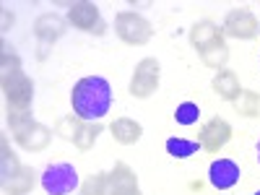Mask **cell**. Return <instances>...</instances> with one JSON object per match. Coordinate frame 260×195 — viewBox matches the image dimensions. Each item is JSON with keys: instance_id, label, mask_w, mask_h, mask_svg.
<instances>
[{"instance_id": "6da1fadb", "label": "cell", "mask_w": 260, "mask_h": 195, "mask_svg": "<svg viewBox=\"0 0 260 195\" xmlns=\"http://www.w3.org/2000/svg\"><path fill=\"white\" fill-rule=\"evenodd\" d=\"M71 107L73 115L83 122H99L112 110V86L102 76H83L73 83L71 91Z\"/></svg>"}, {"instance_id": "7a4b0ae2", "label": "cell", "mask_w": 260, "mask_h": 195, "mask_svg": "<svg viewBox=\"0 0 260 195\" xmlns=\"http://www.w3.org/2000/svg\"><path fill=\"white\" fill-rule=\"evenodd\" d=\"M115 34L130 47H143L154 39V26H151L148 18H143L136 11H120L115 16Z\"/></svg>"}, {"instance_id": "3957f363", "label": "cell", "mask_w": 260, "mask_h": 195, "mask_svg": "<svg viewBox=\"0 0 260 195\" xmlns=\"http://www.w3.org/2000/svg\"><path fill=\"white\" fill-rule=\"evenodd\" d=\"M159 83H161V65L156 57H143L136 62L133 76H130V86L127 91L133 99H148L159 91Z\"/></svg>"}, {"instance_id": "277c9868", "label": "cell", "mask_w": 260, "mask_h": 195, "mask_svg": "<svg viewBox=\"0 0 260 195\" xmlns=\"http://www.w3.org/2000/svg\"><path fill=\"white\" fill-rule=\"evenodd\" d=\"M39 182H42V190H45L47 195H71L73 190L81 187L78 172H76V167L68 164V161L47 164L45 172L39 175Z\"/></svg>"}, {"instance_id": "5b68a950", "label": "cell", "mask_w": 260, "mask_h": 195, "mask_svg": "<svg viewBox=\"0 0 260 195\" xmlns=\"http://www.w3.org/2000/svg\"><path fill=\"white\" fill-rule=\"evenodd\" d=\"M65 21H68V26H73L78 31H86V34L102 37L107 31V24L102 21L99 6L91 3V0H73V3L68 6V13H65Z\"/></svg>"}, {"instance_id": "8992f818", "label": "cell", "mask_w": 260, "mask_h": 195, "mask_svg": "<svg viewBox=\"0 0 260 195\" xmlns=\"http://www.w3.org/2000/svg\"><path fill=\"white\" fill-rule=\"evenodd\" d=\"M65 31H68V21H65L62 16L57 13H42L37 21H34V37L39 42V60H47L50 55V47L55 45L57 39L65 37Z\"/></svg>"}, {"instance_id": "52a82bcc", "label": "cell", "mask_w": 260, "mask_h": 195, "mask_svg": "<svg viewBox=\"0 0 260 195\" xmlns=\"http://www.w3.org/2000/svg\"><path fill=\"white\" fill-rule=\"evenodd\" d=\"M221 29H224V37H229V39L250 42V39H255L260 34V21L247 8H232L226 13V18H224Z\"/></svg>"}, {"instance_id": "ba28073f", "label": "cell", "mask_w": 260, "mask_h": 195, "mask_svg": "<svg viewBox=\"0 0 260 195\" xmlns=\"http://www.w3.org/2000/svg\"><path fill=\"white\" fill-rule=\"evenodd\" d=\"M232 136H234V127L224 120V117H208L203 125H201V130H198V143H201V148L206 151V154H219V151L232 141Z\"/></svg>"}, {"instance_id": "9c48e42d", "label": "cell", "mask_w": 260, "mask_h": 195, "mask_svg": "<svg viewBox=\"0 0 260 195\" xmlns=\"http://www.w3.org/2000/svg\"><path fill=\"white\" fill-rule=\"evenodd\" d=\"M3 89V96L8 102V107H21V110H29L31 102H34V81L21 71L16 76H11L8 81L0 83Z\"/></svg>"}, {"instance_id": "30bf717a", "label": "cell", "mask_w": 260, "mask_h": 195, "mask_svg": "<svg viewBox=\"0 0 260 195\" xmlns=\"http://www.w3.org/2000/svg\"><path fill=\"white\" fill-rule=\"evenodd\" d=\"M107 175H110V195H143L138 185V175L130 164L115 161V167Z\"/></svg>"}, {"instance_id": "8fae6325", "label": "cell", "mask_w": 260, "mask_h": 195, "mask_svg": "<svg viewBox=\"0 0 260 195\" xmlns=\"http://www.w3.org/2000/svg\"><path fill=\"white\" fill-rule=\"evenodd\" d=\"M190 45L198 50V52H206L216 45H226L224 42V29L213 21L203 18V21H195L190 26Z\"/></svg>"}, {"instance_id": "7c38bea8", "label": "cell", "mask_w": 260, "mask_h": 195, "mask_svg": "<svg viewBox=\"0 0 260 195\" xmlns=\"http://www.w3.org/2000/svg\"><path fill=\"white\" fill-rule=\"evenodd\" d=\"M240 164L232 159H213L208 167V182L213 190H232L240 182Z\"/></svg>"}, {"instance_id": "4fadbf2b", "label": "cell", "mask_w": 260, "mask_h": 195, "mask_svg": "<svg viewBox=\"0 0 260 195\" xmlns=\"http://www.w3.org/2000/svg\"><path fill=\"white\" fill-rule=\"evenodd\" d=\"M211 89H213V94L219 96V99L232 102V104L240 99V94L245 91V89H242V83H240V78H237V73H234V71H226V68L213 76Z\"/></svg>"}, {"instance_id": "5bb4252c", "label": "cell", "mask_w": 260, "mask_h": 195, "mask_svg": "<svg viewBox=\"0 0 260 195\" xmlns=\"http://www.w3.org/2000/svg\"><path fill=\"white\" fill-rule=\"evenodd\" d=\"M52 133H55V130H50L47 125L34 122L29 130H24L21 136H16V143L24 148V151H31V154H37V151H45V148L50 146Z\"/></svg>"}, {"instance_id": "9a60e30c", "label": "cell", "mask_w": 260, "mask_h": 195, "mask_svg": "<svg viewBox=\"0 0 260 195\" xmlns=\"http://www.w3.org/2000/svg\"><path fill=\"white\" fill-rule=\"evenodd\" d=\"M110 133L120 146H133L143 138V125L133 117H115L110 125Z\"/></svg>"}, {"instance_id": "2e32d148", "label": "cell", "mask_w": 260, "mask_h": 195, "mask_svg": "<svg viewBox=\"0 0 260 195\" xmlns=\"http://www.w3.org/2000/svg\"><path fill=\"white\" fill-rule=\"evenodd\" d=\"M34 185H37V172L31 167H21L8 182H3V192L6 195H29L34 190Z\"/></svg>"}, {"instance_id": "e0dca14e", "label": "cell", "mask_w": 260, "mask_h": 195, "mask_svg": "<svg viewBox=\"0 0 260 195\" xmlns=\"http://www.w3.org/2000/svg\"><path fill=\"white\" fill-rule=\"evenodd\" d=\"M0 83L3 81H8L11 76H16V73H21V57L13 52V47L8 45V39L3 37V42H0Z\"/></svg>"}, {"instance_id": "ac0fdd59", "label": "cell", "mask_w": 260, "mask_h": 195, "mask_svg": "<svg viewBox=\"0 0 260 195\" xmlns=\"http://www.w3.org/2000/svg\"><path fill=\"white\" fill-rule=\"evenodd\" d=\"M164 148H167V154L172 159H190V156H195L201 151V143L198 141H190V138L172 136V138H167Z\"/></svg>"}, {"instance_id": "d6986e66", "label": "cell", "mask_w": 260, "mask_h": 195, "mask_svg": "<svg viewBox=\"0 0 260 195\" xmlns=\"http://www.w3.org/2000/svg\"><path fill=\"white\" fill-rule=\"evenodd\" d=\"M6 122H8L11 133H13V138H16V136L24 133V130H29L37 120H34V115H31V107H29V110H21V107H8Z\"/></svg>"}, {"instance_id": "ffe728a7", "label": "cell", "mask_w": 260, "mask_h": 195, "mask_svg": "<svg viewBox=\"0 0 260 195\" xmlns=\"http://www.w3.org/2000/svg\"><path fill=\"white\" fill-rule=\"evenodd\" d=\"M21 167H24V164L18 161V156L13 154L11 146H8V138L3 136V138H0V180L8 182V180L16 175V172H18Z\"/></svg>"}, {"instance_id": "44dd1931", "label": "cell", "mask_w": 260, "mask_h": 195, "mask_svg": "<svg viewBox=\"0 0 260 195\" xmlns=\"http://www.w3.org/2000/svg\"><path fill=\"white\" fill-rule=\"evenodd\" d=\"M102 130H104L102 122H83L81 130H78V136H76V141H73V146H76L78 151H91L94 143L99 141Z\"/></svg>"}, {"instance_id": "7402d4cb", "label": "cell", "mask_w": 260, "mask_h": 195, "mask_svg": "<svg viewBox=\"0 0 260 195\" xmlns=\"http://www.w3.org/2000/svg\"><path fill=\"white\" fill-rule=\"evenodd\" d=\"M78 195H110V175L96 172V175L86 177L78 187Z\"/></svg>"}, {"instance_id": "603a6c76", "label": "cell", "mask_w": 260, "mask_h": 195, "mask_svg": "<svg viewBox=\"0 0 260 195\" xmlns=\"http://www.w3.org/2000/svg\"><path fill=\"white\" fill-rule=\"evenodd\" d=\"M234 110L242 117H255L260 120V94L257 91H242L240 99L234 102Z\"/></svg>"}, {"instance_id": "cb8c5ba5", "label": "cell", "mask_w": 260, "mask_h": 195, "mask_svg": "<svg viewBox=\"0 0 260 195\" xmlns=\"http://www.w3.org/2000/svg\"><path fill=\"white\" fill-rule=\"evenodd\" d=\"M201 60H203L206 68H211V71L219 73V71L226 68V62H229V47H226V45H216V47L201 52Z\"/></svg>"}, {"instance_id": "d4e9b609", "label": "cell", "mask_w": 260, "mask_h": 195, "mask_svg": "<svg viewBox=\"0 0 260 195\" xmlns=\"http://www.w3.org/2000/svg\"><path fill=\"white\" fill-rule=\"evenodd\" d=\"M81 125H83V120L81 117H76L73 112L71 115H62L57 122H55V136L57 138H62V141H76V136H78V130H81Z\"/></svg>"}, {"instance_id": "484cf974", "label": "cell", "mask_w": 260, "mask_h": 195, "mask_svg": "<svg viewBox=\"0 0 260 195\" xmlns=\"http://www.w3.org/2000/svg\"><path fill=\"white\" fill-rule=\"evenodd\" d=\"M175 120H177V125H182V127L195 125V122L201 120V107L195 104V102H182L177 110H175Z\"/></svg>"}, {"instance_id": "4316f807", "label": "cell", "mask_w": 260, "mask_h": 195, "mask_svg": "<svg viewBox=\"0 0 260 195\" xmlns=\"http://www.w3.org/2000/svg\"><path fill=\"white\" fill-rule=\"evenodd\" d=\"M13 21H16V16L3 6V8H0V29H3V31H8L11 26H13Z\"/></svg>"}, {"instance_id": "83f0119b", "label": "cell", "mask_w": 260, "mask_h": 195, "mask_svg": "<svg viewBox=\"0 0 260 195\" xmlns=\"http://www.w3.org/2000/svg\"><path fill=\"white\" fill-rule=\"evenodd\" d=\"M255 151H257V164H260V138H257V146H255Z\"/></svg>"}, {"instance_id": "f1b7e54d", "label": "cell", "mask_w": 260, "mask_h": 195, "mask_svg": "<svg viewBox=\"0 0 260 195\" xmlns=\"http://www.w3.org/2000/svg\"><path fill=\"white\" fill-rule=\"evenodd\" d=\"M252 195H260V190H255V192H252Z\"/></svg>"}]
</instances>
